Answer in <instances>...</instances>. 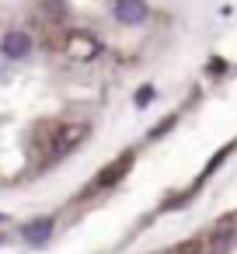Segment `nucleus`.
<instances>
[{
  "label": "nucleus",
  "instance_id": "3",
  "mask_svg": "<svg viewBox=\"0 0 237 254\" xmlns=\"http://www.w3.org/2000/svg\"><path fill=\"white\" fill-rule=\"evenodd\" d=\"M122 14H126L129 21H136V18H140V4H136V0H126V4H122Z\"/></svg>",
  "mask_w": 237,
  "mask_h": 254
},
{
  "label": "nucleus",
  "instance_id": "1",
  "mask_svg": "<svg viewBox=\"0 0 237 254\" xmlns=\"http://www.w3.org/2000/svg\"><path fill=\"white\" fill-rule=\"evenodd\" d=\"M84 132H87L84 126H53V129H49V150L60 153V150H67V146H74Z\"/></svg>",
  "mask_w": 237,
  "mask_h": 254
},
{
  "label": "nucleus",
  "instance_id": "2",
  "mask_svg": "<svg viewBox=\"0 0 237 254\" xmlns=\"http://www.w3.org/2000/svg\"><path fill=\"white\" fill-rule=\"evenodd\" d=\"M7 49H11L14 56H21V53L28 49V39H25V35H11V42H7Z\"/></svg>",
  "mask_w": 237,
  "mask_h": 254
}]
</instances>
